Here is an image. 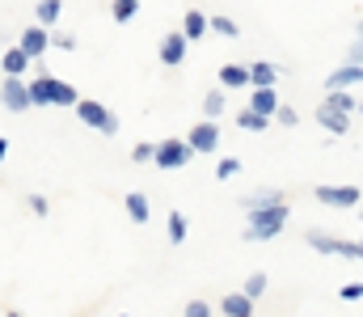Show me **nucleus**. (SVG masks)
I'll return each instance as SVG.
<instances>
[{
    "instance_id": "1",
    "label": "nucleus",
    "mask_w": 363,
    "mask_h": 317,
    "mask_svg": "<svg viewBox=\"0 0 363 317\" xmlns=\"http://www.w3.org/2000/svg\"><path fill=\"white\" fill-rule=\"evenodd\" d=\"M26 94H30V110L34 106H77V85H68V81H60V77H51V72H38V77H30L26 81Z\"/></svg>"
},
{
    "instance_id": "2",
    "label": "nucleus",
    "mask_w": 363,
    "mask_h": 317,
    "mask_svg": "<svg viewBox=\"0 0 363 317\" xmlns=\"http://www.w3.org/2000/svg\"><path fill=\"white\" fill-rule=\"evenodd\" d=\"M287 204H279V208H267V211H245V220H250V228H245V241H274L279 233H283V224H287Z\"/></svg>"
},
{
    "instance_id": "3",
    "label": "nucleus",
    "mask_w": 363,
    "mask_h": 317,
    "mask_svg": "<svg viewBox=\"0 0 363 317\" xmlns=\"http://www.w3.org/2000/svg\"><path fill=\"white\" fill-rule=\"evenodd\" d=\"M317 254H325V258H351V262H359L363 258V245L355 237H334V233H321V228H308V237H304Z\"/></svg>"
},
{
    "instance_id": "4",
    "label": "nucleus",
    "mask_w": 363,
    "mask_h": 317,
    "mask_svg": "<svg viewBox=\"0 0 363 317\" xmlns=\"http://www.w3.org/2000/svg\"><path fill=\"white\" fill-rule=\"evenodd\" d=\"M72 110H77V118H81L85 127H93L97 135H118V114L106 102H97V98H77Z\"/></svg>"
},
{
    "instance_id": "5",
    "label": "nucleus",
    "mask_w": 363,
    "mask_h": 317,
    "mask_svg": "<svg viewBox=\"0 0 363 317\" xmlns=\"http://www.w3.org/2000/svg\"><path fill=\"white\" fill-rule=\"evenodd\" d=\"M190 148H186V140L178 135H169V140H157V152H152V165L157 169H182V165H190Z\"/></svg>"
},
{
    "instance_id": "6",
    "label": "nucleus",
    "mask_w": 363,
    "mask_h": 317,
    "mask_svg": "<svg viewBox=\"0 0 363 317\" xmlns=\"http://www.w3.org/2000/svg\"><path fill=\"white\" fill-rule=\"evenodd\" d=\"M182 140H186V148H190L194 157H211V152L220 148V127L203 118V123H194V127H190Z\"/></svg>"
},
{
    "instance_id": "7",
    "label": "nucleus",
    "mask_w": 363,
    "mask_h": 317,
    "mask_svg": "<svg viewBox=\"0 0 363 317\" xmlns=\"http://www.w3.org/2000/svg\"><path fill=\"white\" fill-rule=\"evenodd\" d=\"M359 187L355 182H347V187H317L313 191V199L321 204V208H342V211H351V208H359Z\"/></svg>"
},
{
    "instance_id": "8",
    "label": "nucleus",
    "mask_w": 363,
    "mask_h": 317,
    "mask_svg": "<svg viewBox=\"0 0 363 317\" xmlns=\"http://www.w3.org/2000/svg\"><path fill=\"white\" fill-rule=\"evenodd\" d=\"M13 47L34 64V60H43V55H47V47H51V30H43V26H26V30L17 34V43H13Z\"/></svg>"
},
{
    "instance_id": "9",
    "label": "nucleus",
    "mask_w": 363,
    "mask_h": 317,
    "mask_svg": "<svg viewBox=\"0 0 363 317\" xmlns=\"http://www.w3.org/2000/svg\"><path fill=\"white\" fill-rule=\"evenodd\" d=\"M359 77H363L359 64H338V68L325 77V94H355V89H359Z\"/></svg>"
},
{
    "instance_id": "10",
    "label": "nucleus",
    "mask_w": 363,
    "mask_h": 317,
    "mask_svg": "<svg viewBox=\"0 0 363 317\" xmlns=\"http://www.w3.org/2000/svg\"><path fill=\"white\" fill-rule=\"evenodd\" d=\"M0 106H4L9 114H26V110H30L26 81H17V77H4V85H0Z\"/></svg>"
},
{
    "instance_id": "11",
    "label": "nucleus",
    "mask_w": 363,
    "mask_h": 317,
    "mask_svg": "<svg viewBox=\"0 0 363 317\" xmlns=\"http://www.w3.org/2000/svg\"><path fill=\"white\" fill-rule=\"evenodd\" d=\"M245 77H250V89H274V81L283 77V68L274 60H254V64H245Z\"/></svg>"
},
{
    "instance_id": "12",
    "label": "nucleus",
    "mask_w": 363,
    "mask_h": 317,
    "mask_svg": "<svg viewBox=\"0 0 363 317\" xmlns=\"http://www.w3.org/2000/svg\"><path fill=\"white\" fill-rule=\"evenodd\" d=\"M279 204H287V195L279 187H262L254 195H241V211H267V208H279Z\"/></svg>"
},
{
    "instance_id": "13",
    "label": "nucleus",
    "mask_w": 363,
    "mask_h": 317,
    "mask_svg": "<svg viewBox=\"0 0 363 317\" xmlns=\"http://www.w3.org/2000/svg\"><path fill=\"white\" fill-rule=\"evenodd\" d=\"M186 51H190V43L182 38L178 30H169V34L161 38V64H165V68H178L182 60H186Z\"/></svg>"
},
{
    "instance_id": "14",
    "label": "nucleus",
    "mask_w": 363,
    "mask_h": 317,
    "mask_svg": "<svg viewBox=\"0 0 363 317\" xmlns=\"http://www.w3.org/2000/svg\"><path fill=\"white\" fill-rule=\"evenodd\" d=\"M123 208L131 216V224H148V220H152V204H148L144 191H127V195H123Z\"/></svg>"
},
{
    "instance_id": "15",
    "label": "nucleus",
    "mask_w": 363,
    "mask_h": 317,
    "mask_svg": "<svg viewBox=\"0 0 363 317\" xmlns=\"http://www.w3.org/2000/svg\"><path fill=\"white\" fill-rule=\"evenodd\" d=\"M178 34L186 38V43H199V38L207 34V13H203V9H186V17H182Z\"/></svg>"
},
{
    "instance_id": "16",
    "label": "nucleus",
    "mask_w": 363,
    "mask_h": 317,
    "mask_svg": "<svg viewBox=\"0 0 363 317\" xmlns=\"http://www.w3.org/2000/svg\"><path fill=\"white\" fill-rule=\"evenodd\" d=\"M220 89L233 94V89H250V77H245V64H220Z\"/></svg>"
},
{
    "instance_id": "17",
    "label": "nucleus",
    "mask_w": 363,
    "mask_h": 317,
    "mask_svg": "<svg viewBox=\"0 0 363 317\" xmlns=\"http://www.w3.org/2000/svg\"><path fill=\"white\" fill-rule=\"evenodd\" d=\"M321 110H330V114H342V118H355V114H359V98H355V94H325Z\"/></svg>"
},
{
    "instance_id": "18",
    "label": "nucleus",
    "mask_w": 363,
    "mask_h": 317,
    "mask_svg": "<svg viewBox=\"0 0 363 317\" xmlns=\"http://www.w3.org/2000/svg\"><path fill=\"white\" fill-rule=\"evenodd\" d=\"M245 110H254V114L271 118L274 110H279V94H274V89H250V102H245Z\"/></svg>"
},
{
    "instance_id": "19",
    "label": "nucleus",
    "mask_w": 363,
    "mask_h": 317,
    "mask_svg": "<svg viewBox=\"0 0 363 317\" xmlns=\"http://www.w3.org/2000/svg\"><path fill=\"white\" fill-rule=\"evenodd\" d=\"M0 72H4V77H17V81H26V72H30V60H26L17 47H9V51L0 55Z\"/></svg>"
},
{
    "instance_id": "20",
    "label": "nucleus",
    "mask_w": 363,
    "mask_h": 317,
    "mask_svg": "<svg viewBox=\"0 0 363 317\" xmlns=\"http://www.w3.org/2000/svg\"><path fill=\"white\" fill-rule=\"evenodd\" d=\"M220 313L224 317H254V301H245L241 292H228V296H220Z\"/></svg>"
},
{
    "instance_id": "21",
    "label": "nucleus",
    "mask_w": 363,
    "mask_h": 317,
    "mask_svg": "<svg viewBox=\"0 0 363 317\" xmlns=\"http://www.w3.org/2000/svg\"><path fill=\"white\" fill-rule=\"evenodd\" d=\"M317 123H321V127H325L334 140H342V135L351 131V118H342V114H330V110H321V106H317Z\"/></svg>"
},
{
    "instance_id": "22",
    "label": "nucleus",
    "mask_w": 363,
    "mask_h": 317,
    "mask_svg": "<svg viewBox=\"0 0 363 317\" xmlns=\"http://www.w3.org/2000/svg\"><path fill=\"white\" fill-rule=\"evenodd\" d=\"M224 110H228V94H224V89H211V94H203V114H207V123H216Z\"/></svg>"
},
{
    "instance_id": "23",
    "label": "nucleus",
    "mask_w": 363,
    "mask_h": 317,
    "mask_svg": "<svg viewBox=\"0 0 363 317\" xmlns=\"http://www.w3.org/2000/svg\"><path fill=\"white\" fill-rule=\"evenodd\" d=\"M60 13H64V0H38V9H34V17H38L43 30H51L60 21Z\"/></svg>"
},
{
    "instance_id": "24",
    "label": "nucleus",
    "mask_w": 363,
    "mask_h": 317,
    "mask_svg": "<svg viewBox=\"0 0 363 317\" xmlns=\"http://www.w3.org/2000/svg\"><path fill=\"white\" fill-rule=\"evenodd\" d=\"M207 30H211V34H220V38H241V26H237L233 17H224V13L207 17Z\"/></svg>"
},
{
    "instance_id": "25",
    "label": "nucleus",
    "mask_w": 363,
    "mask_h": 317,
    "mask_svg": "<svg viewBox=\"0 0 363 317\" xmlns=\"http://www.w3.org/2000/svg\"><path fill=\"white\" fill-rule=\"evenodd\" d=\"M267 284H271V279H267V271H254V275L245 279V288H241V296H245V301H258V296L267 292Z\"/></svg>"
},
{
    "instance_id": "26",
    "label": "nucleus",
    "mask_w": 363,
    "mask_h": 317,
    "mask_svg": "<svg viewBox=\"0 0 363 317\" xmlns=\"http://www.w3.org/2000/svg\"><path fill=\"white\" fill-rule=\"evenodd\" d=\"M186 233H190V220L174 208V211H169V241H174V245H182V241H186Z\"/></svg>"
},
{
    "instance_id": "27",
    "label": "nucleus",
    "mask_w": 363,
    "mask_h": 317,
    "mask_svg": "<svg viewBox=\"0 0 363 317\" xmlns=\"http://www.w3.org/2000/svg\"><path fill=\"white\" fill-rule=\"evenodd\" d=\"M237 127H241V131H267L271 118H262V114H254V110H241V114H237Z\"/></svg>"
},
{
    "instance_id": "28",
    "label": "nucleus",
    "mask_w": 363,
    "mask_h": 317,
    "mask_svg": "<svg viewBox=\"0 0 363 317\" xmlns=\"http://www.w3.org/2000/svg\"><path fill=\"white\" fill-rule=\"evenodd\" d=\"M241 165H245L241 157H224V161L216 165V178H220V182H228V178H237V174H241Z\"/></svg>"
},
{
    "instance_id": "29",
    "label": "nucleus",
    "mask_w": 363,
    "mask_h": 317,
    "mask_svg": "<svg viewBox=\"0 0 363 317\" xmlns=\"http://www.w3.org/2000/svg\"><path fill=\"white\" fill-rule=\"evenodd\" d=\"M110 13H114V21H131V17L140 13V0H114Z\"/></svg>"
},
{
    "instance_id": "30",
    "label": "nucleus",
    "mask_w": 363,
    "mask_h": 317,
    "mask_svg": "<svg viewBox=\"0 0 363 317\" xmlns=\"http://www.w3.org/2000/svg\"><path fill=\"white\" fill-rule=\"evenodd\" d=\"M271 118L279 123V127H296V123H300V114H296V106H287V102H279V110H274Z\"/></svg>"
},
{
    "instance_id": "31",
    "label": "nucleus",
    "mask_w": 363,
    "mask_h": 317,
    "mask_svg": "<svg viewBox=\"0 0 363 317\" xmlns=\"http://www.w3.org/2000/svg\"><path fill=\"white\" fill-rule=\"evenodd\" d=\"M152 152H157V144H152V140H140V144L131 148V161L144 165V161H152Z\"/></svg>"
},
{
    "instance_id": "32",
    "label": "nucleus",
    "mask_w": 363,
    "mask_h": 317,
    "mask_svg": "<svg viewBox=\"0 0 363 317\" xmlns=\"http://www.w3.org/2000/svg\"><path fill=\"white\" fill-rule=\"evenodd\" d=\"M182 317H211V305H207L203 296H194V301H186V309H182Z\"/></svg>"
},
{
    "instance_id": "33",
    "label": "nucleus",
    "mask_w": 363,
    "mask_h": 317,
    "mask_svg": "<svg viewBox=\"0 0 363 317\" xmlns=\"http://www.w3.org/2000/svg\"><path fill=\"white\" fill-rule=\"evenodd\" d=\"M338 296H342L347 305H359V301H363V284H359V279H351V284H342V292H338Z\"/></svg>"
},
{
    "instance_id": "34",
    "label": "nucleus",
    "mask_w": 363,
    "mask_h": 317,
    "mask_svg": "<svg viewBox=\"0 0 363 317\" xmlns=\"http://www.w3.org/2000/svg\"><path fill=\"white\" fill-rule=\"evenodd\" d=\"M51 47H60V51H77V34L60 30V34H51Z\"/></svg>"
},
{
    "instance_id": "35",
    "label": "nucleus",
    "mask_w": 363,
    "mask_h": 317,
    "mask_svg": "<svg viewBox=\"0 0 363 317\" xmlns=\"http://www.w3.org/2000/svg\"><path fill=\"white\" fill-rule=\"evenodd\" d=\"M26 204H30V211H34V216H47V211H51V204H47L43 195H30Z\"/></svg>"
},
{
    "instance_id": "36",
    "label": "nucleus",
    "mask_w": 363,
    "mask_h": 317,
    "mask_svg": "<svg viewBox=\"0 0 363 317\" xmlns=\"http://www.w3.org/2000/svg\"><path fill=\"white\" fill-rule=\"evenodd\" d=\"M359 55H363V43L355 38V43H351V55H347V64H359Z\"/></svg>"
},
{
    "instance_id": "37",
    "label": "nucleus",
    "mask_w": 363,
    "mask_h": 317,
    "mask_svg": "<svg viewBox=\"0 0 363 317\" xmlns=\"http://www.w3.org/2000/svg\"><path fill=\"white\" fill-rule=\"evenodd\" d=\"M4 157H9V140L0 135V161H4Z\"/></svg>"
},
{
    "instance_id": "38",
    "label": "nucleus",
    "mask_w": 363,
    "mask_h": 317,
    "mask_svg": "<svg viewBox=\"0 0 363 317\" xmlns=\"http://www.w3.org/2000/svg\"><path fill=\"white\" fill-rule=\"evenodd\" d=\"M9 317H21V313H17V309H9Z\"/></svg>"
},
{
    "instance_id": "39",
    "label": "nucleus",
    "mask_w": 363,
    "mask_h": 317,
    "mask_svg": "<svg viewBox=\"0 0 363 317\" xmlns=\"http://www.w3.org/2000/svg\"><path fill=\"white\" fill-rule=\"evenodd\" d=\"M123 317H127V313H123Z\"/></svg>"
}]
</instances>
